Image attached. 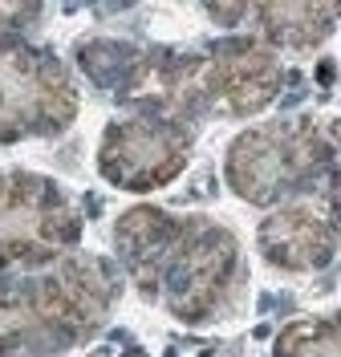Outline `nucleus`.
I'll return each mask as SVG.
<instances>
[{
  "label": "nucleus",
  "instance_id": "0eeeda50",
  "mask_svg": "<svg viewBox=\"0 0 341 357\" xmlns=\"http://www.w3.org/2000/svg\"><path fill=\"white\" fill-rule=\"evenodd\" d=\"M341 240V220L325 195H305L285 203L276 215L260 223V252L264 260L289 272H313L329 264Z\"/></svg>",
  "mask_w": 341,
  "mask_h": 357
},
{
  "label": "nucleus",
  "instance_id": "1a4fd4ad",
  "mask_svg": "<svg viewBox=\"0 0 341 357\" xmlns=\"http://www.w3.org/2000/svg\"><path fill=\"white\" fill-rule=\"evenodd\" d=\"M276 357H341V317L296 321L276 341Z\"/></svg>",
  "mask_w": 341,
  "mask_h": 357
},
{
  "label": "nucleus",
  "instance_id": "7ed1b4c3",
  "mask_svg": "<svg viewBox=\"0 0 341 357\" xmlns=\"http://www.w3.org/2000/svg\"><path fill=\"white\" fill-rule=\"evenodd\" d=\"M325 171V138L313 122H268L227 151V183L240 199L273 203Z\"/></svg>",
  "mask_w": 341,
  "mask_h": 357
},
{
  "label": "nucleus",
  "instance_id": "9d476101",
  "mask_svg": "<svg viewBox=\"0 0 341 357\" xmlns=\"http://www.w3.org/2000/svg\"><path fill=\"white\" fill-rule=\"evenodd\" d=\"M321 138H325V199H329V207L338 211L341 220V118L338 122H329V126H321Z\"/></svg>",
  "mask_w": 341,
  "mask_h": 357
},
{
  "label": "nucleus",
  "instance_id": "f03ea898",
  "mask_svg": "<svg viewBox=\"0 0 341 357\" xmlns=\"http://www.w3.org/2000/svg\"><path fill=\"white\" fill-rule=\"evenodd\" d=\"M240 276V252L236 240L215 223L179 220L167 244L135 272V280L151 292L162 284V301L179 321H207L227 305V292Z\"/></svg>",
  "mask_w": 341,
  "mask_h": 357
},
{
  "label": "nucleus",
  "instance_id": "20e7f679",
  "mask_svg": "<svg viewBox=\"0 0 341 357\" xmlns=\"http://www.w3.org/2000/svg\"><path fill=\"white\" fill-rule=\"evenodd\" d=\"M77 114V93L61 61L37 49L0 53V142L53 134Z\"/></svg>",
  "mask_w": 341,
  "mask_h": 357
},
{
  "label": "nucleus",
  "instance_id": "423d86ee",
  "mask_svg": "<svg viewBox=\"0 0 341 357\" xmlns=\"http://www.w3.org/2000/svg\"><path fill=\"white\" fill-rule=\"evenodd\" d=\"M280 89V61L260 45H232L207 61H191L175 82V98H191L215 106L224 114H256L264 110Z\"/></svg>",
  "mask_w": 341,
  "mask_h": 357
},
{
  "label": "nucleus",
  "instance_id": "6e6552de",
  "mask_svg": "<svg viewBox=\"0 0 341 357\" xmlns=\"http://www.w3.org/2000/svg\"><path fill=\"white\" fill-rule=\"evenodd\" d=\"M264 33L285 49H313L329 37V8L321 4H264Z\"/></svg>",
  "mask_w": 341,
  "mask_h": 357
},
{
  "label": "nucleus",
  "instance_id": "f257e3e1",
  "mask_svg": "<svg viewBox=\"0 0 341 357\" xmlns=\"http://www.w3.org/2000/svg\"><path fill=\"white\" fill-rule=\"evenodd\" d=\"M114 301L102 260H69L49 276L0 284V357L57 354L90 337Z\"/></svg>",
  "mask_w": 341,
  "mask_h": 357
},
{
  "label": "nucleus",
  "instance_id": "39448f33",
  "mask_svg": "<svg viewBox=\"0 0 341 357\" xmlns=\"http://www.w3.org/2000/svg\"><path fill=\"white\" fill-rule=\"evenodd\" d=\"M191 134L175 118H122L102 134L98 167L114 187L151 191L162 187L187 167Z\"/></svg>",
  "mask_w": 341,
  "mask_h": 357
}]
</instances>
